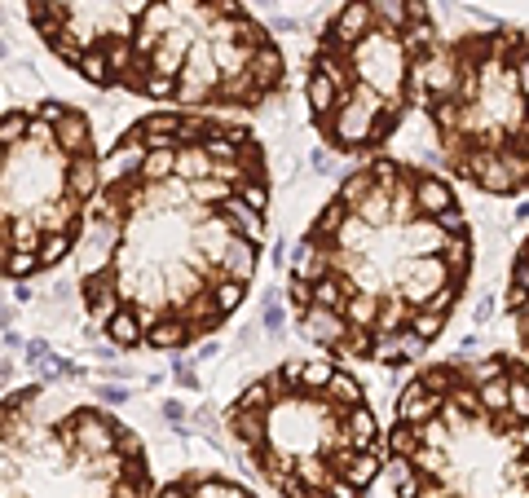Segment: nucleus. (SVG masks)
Here are the masks:
<instances>
[{
  "label": "nucleus",
  "instance_id": "obj_10",
  "mask_svg": "<svg viewBox=\"0 0 529 498\" xmlns=\"http://www.w3.org/2000/svg\"><path fill=\"white\" fill-rule=\"evenodd\" d=\"M150 0H27V23L84 84L119 93L133 31Z\"/></svg>",
  "mask_w": 529,
  "mask_h": 498
},
{
  "label": "nucleus",
  "instance_id": "obj_9",
  "mask_svg": "<svg viewBox=\"0 0 529 498\" xmlns=\"http://www.w3.org/2000/svg\"><path fill=\"white\" fill-rule=\"evenodd\" d=\"M0 498H159V485L119 414L31 384L5 397Z\"/></svg>",
  "mask_w": 529,
  "mask_h": 498
},
{
  "label": "nucleus",
  "instance_id": "obj_3",
  "mask_svg": "<svg viewBox=\"0 0 529 498\" xmlns=\"http://www.w3.org/2000/svg\"><path fill=\"white\" fill-rule=\"evenodd\" d=\"M389 468L397 498H529V357L415 370L393 402Z\"/></svg>",
  "mask_w": 529,
  "mask_h": 498
},
{
  "label": "nucleus",
  "instance_id": "obj_12",
  "mask_svg": "<svg viewBox=\"0 0 529 498\" xmlns=\"http://www.w3.org/2000/svg\"><path fill=\"white\" fill-rule=\"evenodd\" d=\"M159 498H256V494L221 472H181L168 485H159Z\"/></svg>",
  "mask_w": 529,
  "mask_h": 498
},
{
  "label": "nucleus",
  "instance_id": "obj_8",
  "mask_svg": "<svg viewBox=\"0 0 529 498\" xmlns=\"http://www.w3.org/2000/svg\"><path fill=\"white\" fill-rule=\"evenodd\" d=\"M93 119L71 102L9 106L0 119V269L40 278L79 251L101 190Z\"/></svg>",
  "mask_w": 529,
  "mask_h": 498
},
{
  "label": "nucleus",
  "instance_id": "obj_5",
  "mask_svg": "<svg viewBox=\"0 0 529 498\" xmlns=\"http://www.w3.org/2000/svg\"><path fill=\"white\" fill-rule=\"evenodd\" d=\"M433 53L428 0H344L304 71V106L322 146L349 159L379 154L411 115Z\"/></svg>",
  "mask_w": 529,
  "mask_h": 498
},
{
  "label": "nucleus",
  "instance_id": "obj_11",
  "mask_svg": "<svg viewBox=\"0 0 529 498\" xmlns=\"http://www.w3.org/2000/svg\"><path fill=\"white\" fill-rule=\"evenodd\" d=\"M503 309L512 317L516 344L529 357V234L520 238V247L512 256V269H507V291H503Z\"/></svg>",
  "mask_w": 529,
  "mask_h": 498
},
{
  "label": "nucleus",
  "instance_id": "obj_2",
  "mask_svg": "<svg viewBox=\"0 0 529 498\" xmlns=\"http://www.w3.org/2000/svg\"><path fill=\"white\" fill-rule=\"evenodd\" d=\"M472 256V225L450 181L371 154L300 234L287 305L322 353L406 366L450 327Z\"/></svg>",
  "mask_w": 529,
  "mask_h": 498
},
{
  "label": "nucleus",
  "instance_id": "obj_7",
  "mask_svg": "<svg viewBox=\"0 0 529 498\" xmlns=\"http://www.w3.org/2000/svg\"><path fill=\"white\" fill-rule=\"evenodd\" d=\"M419 106L441 164L463 186L512 198L529 190V31L481 27L437 45Z\"/></svg>",
  "mask_w": 529,
  "mask_h": 498
},
{
  "label": "nucleus",
  "instance_id": "obj_4",
  "mask_svg": "<svg viewBox=\"0 0 529 498\" xmlns=\"http://www.w3.org/2000/svg\"><path fill=\"white\" fill-rule=\"evenodd\" d=\"M225 432L282 498H366L389 463V432L340 357H296L225 406Z\"/></svg>",
  "mask_w": 529,
  "mask_h": 498
},
{
  "label": "nucleus",
  "instance_id": "obj_1",
  "mask_svg": "<svg viewBox=\"0 0 529 498\" xmlns=\"http://www.w3.org/2000/svg\"><path fill=\"white\" fill-rule=\"evenodd\" d=\"M264 234L260 137L230 115L150 111L101 159L79 243V305L115 349H190L247 300Z\"/></svg>",
  "mask_w": 529,
  "mask_h": 498
},
{
  "label": "nucleus",
  "instance_id": "obj_6",
  "mask_svg": "<svg viewBox=\"0 0 529 498\" xmlns=\"http://www.w3.org/2000/svg\"><path fill=\"white\" fill-rule=\"evenodd\" d=\"M287 89V57L243 0H150L119 93L168 111H260Z\"/></svg>",
  "mask_w": 529,
  "mask_h": 498
}]
</instances>
